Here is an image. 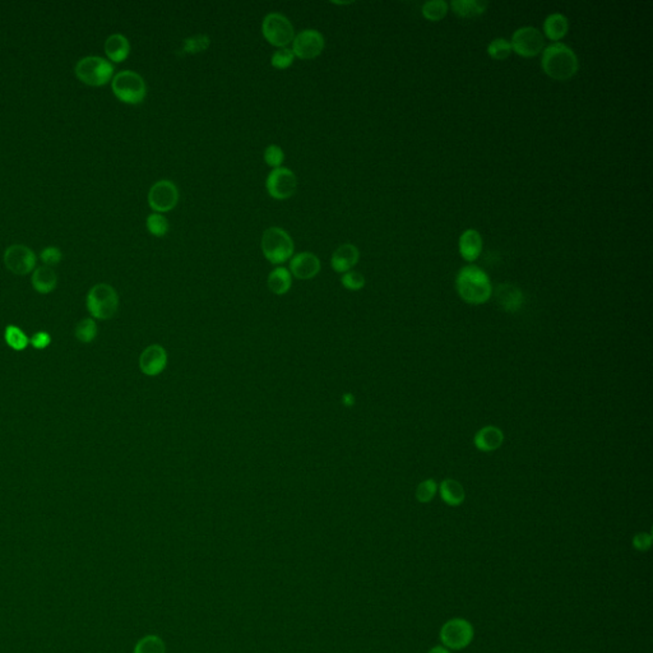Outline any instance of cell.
<instances>
[{"label": "cell", "instance_id": "obj_39", "mask_svg": "<svg viewBox=\"0 0 653 653\" xmlns=\"http://www.w3.org/2000/svg\"><path fill=\"white\" fill-rule=\"evenodd\" d=\"M651 543H652V536L650 534H645V532L636 534L634 539H633L634 548L640 550V551H646V550L650 549Z\"/></svg>", "mask_w": 653, "mask_h": 653}, {"label": "cell", "instance_id": "obj_28", "mask_svg": "<svg viewBox=\"0 0 653 653\" xmlns=\"http://www.w3.org/2000/svg\"><path fill=\"white\" fill-rule=\"evenodd\" d=\"M448 9H449V4L444 0H431L423 4L421 12L428 21L439 22L446 17Z\"/></svg>", "mask_w": 653, "mask_h": 653}, {"label": "cell", "instance_id": "obj_20", "mask_svg": "<svg viewBox=\"0 0 653 653\" xmlns=\"http://www.w3.org/2000/svg\"><path fill=\"white\" fill-rule=\"evenodd\" d=\"M31 283L36 292L41 295H47L57 289L58 276L52 267L41 266V267L35 268V271L32 272Z\"/></svg>", "mask_w": 653, "mask_h": 653}, {"label": "cell", "instance_id": "obj_32", "mask_svg": "<svg viewBox=\"0 0 653 653\" xmlns=\"http://www.w3.org/2000/svg\"><path fill=\"white\" fill-rule=\"evenodd\" d=\"M209 44H211V40L206 35L192 36V38L184 40L183 52H188V54H197V52H204V50H207Z\"/></svg>", "mask_w": 653, "mask_h": 653}, {"label": "cell", "instance_id": "obj_9", "mask_svg": "<svg viewBox=\"0 0 653 653\" xmlns=\"http://www.w3.org/2000/svg\"><path fill=\"white\" fill-rule=\"evenodd\" d=\"M511 45L513 52L518 54L520 57L534 58L543 52L545 38L541 31L531 26H526L520 27L513 33Z\"/></svg>", "mask_w": 653, "mask_h": 653}, {"label": "cell", "instance_id": "obj_33", "mask_svg": "<svg viewBox=\"0 0 653 653\" xmlns=\"http://www.w3.org/2000/svg\"><path fill=\"white\" fill-rule=\"evenodd\" d=\"M437 491H438V485L433 479L425 480L416 489V499L420 503H429L435 497Z\"/></svg>", "mask_w": 653, "mask_h": 653}, {"label": "cell", "instance_id": "obj_36", "mask_svg": "<svg viewBox=\"0 0 653 653\" xmlns=\"http://www.w3.org/2000/svg\"><path fill=\"white\" fill-rule=\"evenodd\" d=\"M40 260L47 267H52L59 264L63 260V253L57 246H46L40 253Z\"/></svg>", "mask_w": 653, "mask_h": 653}, {"label": "cell", "instance_id": "obj_30", "mask_svg": "<svg viewBox=\"0 0 653 653\" xmlns=\"http://www.w3.org/2000/svg\"><path fill=\"white\" fill-rule=\"evenodd\" d=\"M146 225H147V230L153 235V237H158V238H163L166 235V232L169 231V221L165 216L161 215V213H151V215L147 217L146 220Z\"/></svg>", "mask_w": 653, "mask_h": 653}, {"label": "cell", "instance_id": "obj_34", "mask_svg": "<svg viewBox=\"0 0 653 653\" xmlns=\"http://www.w3.org/2000/svg\"><path fill=\"white\" fill-rule=\"evenodd\" d=\"M264 161L269 167H273V169L281 167V165L285 161L283 149L278 147L277 144H269L264 151Z\"/></svg>", "mask_w": 653, "mask_h": 653}, {"label": "cell", "instance_id": "obj_41", "mask_svg": "<svg viewBox=\"0 0 653 653\" xmlns=\"http://www.w3.org/2000/svg\"><path fill=\"white\" fill-rule=\"evenodd\" d=\"M429 653H451V652H449V651H448L446 648H444V647H434L433 650H430V651H429Z\"/></svg>", "mask_w": 653, "mask_h": 653}, {"label": "cell", "instance_id": "obj_40", "mask_svg": "<svg viewBox=\"0 0 653 653\" xmlns=\"http://www.w3.org/2000/svg\"><path fill=\"white\" fill-rule=\"evenodd\" d=\"M342 402L346 405V406H354L355 403V397L351 393L343 394L342 397Z\"/></svg>", "mask_w": 653, "mask_h": 653}, {"label": "cell", "instance_id": "obj_1", "mask_svg": "<svg viewBox=\"0 0 653 653\" xmlns=\"http://www.w3.org/2000/svg\"><path fill=\"white\" fill-rule=\"evenodd\" d=\"M541 67L550 78L565 82L577 75L578 58L568 45L554 43L542 52Z\"/></svg>", "mask_w": 653, "mask_h": 653}, {"label": "cell", "instance_id": "obj_10", "mask_svg": "<svg viewBox=\"0 0 653 653\" xmlns=\"http://www.w3.org/2000/svg\"><path fill=\"white\" fill-rule=\"evenodd\" d=\"M267 192L272 198L283 201L297 193V179L287 167H278L269 172L266 180Z\"/></svg>", "mask_w": 653, "mask_h": 653}, {"label": "cell", "instance_id": "obj_5", "mask_svg": "<svg viewBox=\"0 0 653 653\" xmlns=\"http://www.w3.org/2000/svg\"><path fill=\"white\" fill-rule=\"evenodd\" d=\"M262 252L272 264H283L294 255V241L281 227H269L262 235Z\"/></svg>", "mask_w": 653, "mask_h": 653}, {"label": "cell", "instance_id": "obj_23", "mask_svg": "<svg viewBox=\"0 0 653 653\" xmlns=\"http://www.w3.org/2000/svg\"><path fill=\"white\" fill-rule=\"evenodd\" d=\"M268 289L275 295H285L289 292L292 286V278L289 269L285 267H277L268 275Z\"/></svg>", "mask_w": 653, "mask_h": 653}, {"label": "cell", "instance_id": "obj_21", "mask_svg": "<svg viewBox=\"0 0 653 653\" xmlns=\"http://www.w3.org/2000/svg\"><path fill=\"white\" fill-rule=\"evenodd\" d=\"M503 440H504L503 431L493 425L485 426L481 430L477 431L474 439L476 448L481 452L495 451L503 444Z\"/></svg>", "mask_w": 653, "mask_h": 653}, {"label": "cell", "instance_id": "obj_11", "mask_svg": "<svg viewBox=\"0 0 653 653\" xmlns=\"http://www.w3.org/2000/svg\"><path fill=\"white\" fill-rule=\"evenodd\" d=\"M472 638L474 628L465 619H452L446 622L440 631L442 642L451 650H462L467 647Z\"/></svg>", "mask_w": 653, "mask_h": 653}, {"label": "cell", "instance_id": "obj_29", "mask_svg": "<svg viewBox=\"0 0 653 653\" xmlns=\"http://www.w3.org/2000/svg\"><path fill=\"white\" fill-rule=\"evenodd\" d=\"M512 52V45L505 38H495L488 46V54L494 60L508 59Z\"/></svg>", "mask_w": 653, "mask_h": 653}, {"label": "cell", "instance_id": "obj_2", "mask_svg": "<svg viewBox=\"0 0 653 653\" xmlns=\"http://www.w3.org/2000/svg\"><path fill=\"white\" fill-rule=\"evenodd\" d=\"M456 289L463 301L468 304H485L493 294L488 273L477 266L462 268L456 278Z\"/></svg>", "mask_w": 653, "mask_h": 653}, {"label": "cell", "instance_id": "obj_37", "mask_svg": "<svg viewBox=\"0 0 653 653\" xmlns=\"http://www.w3.org/2000/svg\"><path fill=\"white\" fill-rule=\"evenodd\" d=\"M134 653H163L161 642L157 638H153V637L142 639L141 642L135 647Z\"/></svg>", "mask_w": 653, "mask_h": 653}, {"label": "cell", "instance_id": "obj_14", "mask_svg": "<svg viewBox=\"0 0 653 653\" xmlns=\"http://www.w3.org/2000/svg\"><path fill=\"white\" fill-rule=\"evenodd\" d=\"M169 356L161 345H151L142 351L140 369L147 377H157L167 366Z\"/></svg>", "mask_w": 653, "mask_h": 653}, {"label": "cell", "instance_id": "obj_27", "mask_svg": "<svg viewBox=\"0 0 653 653\" xmlns=\"http://www.w3.org/2000/svg\"><path fill=\"white\" fill-rule=\"evenodd\" d=\"M98 334V326L95 320L84 318L77 323L75 328V338L81 343H92L96 340Z\"/></svg>", "mask_w": 653, "mask_h": 653}, {"label": "cell", "instance_id": "obj_6", "mask_svg": "<svg viewBox=\"0 0 653 653\" xmlns=\"http://www.w3.org/2000/svg\"><path fill=\"white\" fill-rule=\"evenodd\" d=\"M112 89L115 97L124 104H141L147 96L146 82L133 70H121L114 75Z\"/></svg>", "mask_w": 653, "mask_h": 653}, {"label": "cell", "instance_id": "obj_13", "mask_svg": "<svg viewBox=\"0 0 653 653\" xmlns=\"http://www.w3.org/2000/svg\"><path fill=\"white\" fill-rule=\"evenodd\" d=\"M324 38L320 31L308 30L299 32L292 41V52L295 58L303 60H310L320 57L324 50Z\"/></svg>", "mask_w": 653, "mask_h": 653}, {"label": "cell", "instance_id": "obj_25", "mask_svg": "<svg viewBox=\"0 0 653 653\" xmlns=\"http://www.w3.org/2000/svg\"><path fill=\"white\" fill-rule=\"evenodd\" d=\"M451 8L458 17L474 18L483 15L488 8V3L479 0H453Z\"/></svg>", "mask_w": 653, "mask_h": 653}, {"label": "cell", "instance_id": "obj_15", "mask_svg": "<svg viewBox=\"0 0 653 653\" xmlns=\"http://www.w3.org/2000/svg\"><path fill=\"white\" fill-rule=\"evenodd\" d=\"M320 272V258L313 253H299L290 260V273L299 280H312Z\"/></svg>", "mask_w": 653, "mask_h": 653}, {"label": "cell", "instance_id": "obj_26", "mask_svg": "<svg viewBox=\"0 0 653 653\" xmlns=\"http://www.w3.org/2000/svg\"><path fill=\"white\" fill-rule=\"evenodd\" d=\"M4 341L7 343L8 347L20 352L29 347L30 337L24 333L20 326L9 324L4 329Z\"/></svg>", "mask_w": 653, "mask_h": 653}, {"label": "cell", "instance_id": "obj_8", "mask_svg": "<svg viewBox=\"0 0 653 653\" xmlns=\"http://www.w3.org/2000/svg\"><path fill=\"white\" fill-rule=\"evenodd\" d=\"M38 257L27 245L13 244L4 252V264L13 275H30L35 271Z\"/></svg>", "mask_w": 653, "mask_h": 653}, {"label": "cell", "instance_id": "obj_38", "mask_svg": "<svg viewBox=\"0 0 653 653\" xmlns=\"http://www.w3.org/2000/svg\"><path fill=\"white\" fill-rule=\"evenodd\" d=\"M30 345L35 350L47 349L52 345V336L45 331L36 332L31 336Z\"/></svg>", "mask_w": 653, "mask_h": 653}, {"label": "cell", "instance_id": "obj_31", "mask_svg": "<svg viewBox=\"0 0 653 653\" xmlns=\"http://www.w3.org/2000/svg\"><path fill=\"white\" fill-rule=\"evenodd\" d=\"M295 55L289 47H281L277 52H273L271 58V64L276 69H287L294 64Z\"/></svg>", "mask_w": 653, "mask_h": 653}, {"label": "cell", "instance_id": "obj_12", "mask_svg": "<svg viewBox=\"0 0 653 653\" xmlns=\"http://www.w3.org/2000/svg\"><path fill=\"white\" fill-rule=\"evenodd\" d=\"M179 202L178 186L170 180H160L151 186L149 204L156 213H165L177 207Z\"/></svg>", "mask_w": 653, "mask_h": 653}, {"label": "cell", "instance_id": "obj_3", "mask_svg": "<svg viewBox=\"0 0 653 653\" xmlns=\"http://www.w3.org/2000/svg\"><path fill=\"white\" fill-rule=\"evenodd\" d=\"M86 308L92 320H112L119 309V295L112 285L97 283L89 289Z\"/></svg>", "mask_w": 653, "mask_h": 653}, {"label": "cell", "instance_id": "obj_7", "mask_svg": "<svg viewBox=\"0 0 653 653\" xmlns=\"http://www.w3.org/2000/svg\"><path fill=\"white\" fill-rule=\"evenodd\" d=\"M262 33L268 43L276 47H286L295 38L294 26L281 13H269L262 22Z\"/></svg>", "mask_w": 653, "mask_h": 653}, {"label": "cell", "instance_id": "obj_22", "mask_svg": "<svg viewBox=\"0 0 653 653\" xmlns=\"http://www.w3.org/2000/svg\"><path fill=\"white\" fill-rule=\"evenodd\" d=\"M568 31H569V21L562 13H553V15H548L543 22V32L546 38H550L551 41L559 43V40L565 38Z\"/></svg>", "mask_w": 653, "mask_h": 653}, {"label": "cell", "instance_id": "obj_24", "mask_svg": "<svg viewBox=\"0 0 653 653\" xmlns=\"http://www.w3.org/2000/svg\"><path fill=\"white\" fill-rule=\"evenodd\" d=\"M439 490H440V497L443 499V502L451 506H458L462 504L466 497L463 486L452 479H446L440 483Z\"/></svg>", "mask_w": 653, "mask_h": 653}, {"label": "cell", "instance_id": "obj_18", "mask_svg": "<svg viewBox=\"0 0 653 653\" xmlns=\"http://www.w3.org/2000/svg\"><path fill=\"white\" fill-rule=\"evenodd\" d=\"M483 252V238L479 231L468 229L463 231L460 238V253L462 258L467 262H474Z\"/></svg>", "mask_w": 653, "mask_h": 653}, {"label": "cell", "instance_id": "obj_17", "mask_svg": "<svg viewBox=\"0 0 653 653\" xmlns=\"http://www.w3.org/2000/svg\"><path fill=\"white\" fill-rule=\"evenodd\" d=\"M495 297L499 305L508 313L518 312L525 303L523 292L509 283L499 285L495 291Z\"/></svg>", "mask_w": 653, "mask_h": 653}, {"label": "cell", "instance_id": "obj_19", "mask_svg": "<svg viewBox=\"0 0 653 653\" xmlns=\"http://www.w3.org/2000/svg\"><path fill=\"white\" fill-rule=\"evenodd\" d=\"M105 54L109 61L121 63L130 54V43L121 33H112L106 38L104 45Z\"/></svg>", "mask_w": 653, "mask_h": 653}, {"label": "cell", "instance_id": "obj_16", "mask_svg": "<svg viewBox=\"0 0 653 653\" xmlns=\"http://www.w3.org/2000/svg\"><path fill=\"white\" fill-rule=\"evenodd\" d=\"M360 260V252L354 244H342L334 250L331 258V267L337 273H346L355 267Z\"/></svg>", "mask_w": 653, "mask_h": 653}, {"label": "cell", "instance_id": "obj_35", "mask_svg": "<svg viewBox=\"0 0 653 653\" xmlns=\"http://www.w3.org/2000/svg\"><path fill=\"white\" fill-rule=\"evenodd\" d=\"M342 286L350 291H357L365 286V277L356 271H349L341 277Z\"/></svg>", "mask_w": 653, "mask_h": 653}, {"label": "cell", "instance_id": "obj_4", "mask_svg": "<svg viewBox=\"0 0 653 653\" xmlns=\"http://www.w3.org/2000/svg\"><path fill=\"white\" fill-rule=\"evenodd\" d=\"M75 75L80 81L87 86L101 87L112 82L115 68L112 61L97 55L84 57L77 61Z\"/></svg>", "mask_w": 653, "mask_h": 653}]
</instances>
